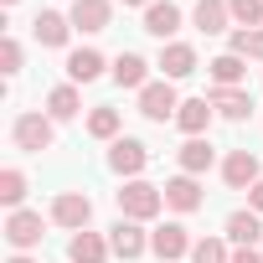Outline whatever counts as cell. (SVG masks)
I'll use <instances>...</instances> for the list:
<instances>
[{
    "label": "cell",
    "instance_id": "1",
    "mask_svg": "<svg viewBox=\"0 0 263 263\" xmlns=\"http://www.w3.org/2000/svg\"><path fill=\"white\" fill-rule=\"evenodd\" d=\"M114 196H119V217L129 222H155L165 206V186H150V181H124Z\"/></svg>",
    "mask_w": 263,
    "mask_h": 263
},
{
    "label": "cell",
    "instance_id": "2",
    "mask_svg": "<svg viewBox=\"0 0 263 263\" xmlns=\"http://www.w3.org/2000/svg\"><path fill=\"white\" fill-rule=\"evenodd\" d=\"M11 140H16V150H26V155H42V150H52L57 145V124L47 119V114H16V124H11Z\"/></svg>",
    "mask_w": 263,
    "mask_h": 263
},
{
    "label": "cell",
    "instance_id": "3",
    "mask_svg": "<svg viewBox=\"0 0 263 263\" xmlns=\"http://www.w3.org/2000/svg\"><path fill=\"white\" fill-rule=\"evenodd\" d=\"M145 165H150V145H145V140H135V135H119V140L108 145V171H114V176H124V181H140V176H145Z\"/></svg>",
    "mask_w": 263,
    "mask_h": 263
},
{
    "label": "cell",
    "instance_id": "4",
    "mask_svg": "<svg viewBox=\"0 0 263 263\" xmlns=\"http://www.w3.org/2000/svg\"><path fill=\"white\" fill-rule=\"evenodd\" d=\"M176 108H181V93H176V83H171V78H160V83H145V88H140V114H145L150 124L176 119Z\"/></svg>",
    "mask_w": 263,
    "mask_h": 263
},
{
    "label": "cell",
    "instance_id": "5",
    "mask_svg": "<svg viewBox=\"0 0 263 263\" xmlns=\"http://www.w3.org/2000/svg\"><path fill=\"white\" fill-rule=\"evenodd\" d=\"M42 237H47V222H42V212L21 206V212H11V217H6V242H11L16 253H31V248H42Z\"/></svg>",
    "mask_w": 263,
    "mask_h": 263
},
{
    "label": "cell",
    "instance_id": "6",
    "mask_svg": "<svg viewBox=\"0 0 263 263\" xmlns=\"http://www.w3.org/2000/svg\"><path fill=\"white\" fill-rule=\"evenodd\" d=\"M108 248H114V258H124V263L145 258V248H150V232H145V222H129V217H119V222L108 227Z\"/></svg>",
    "mask_w": 263,
    "mask_h": 263
},
{
    "label": "cell",
    "instance_id": "7",
    "mask_svg": "<svg viewBox=\"0 0 263 263\" xmlns=\"http://www.w3.org/2000/svg\"><path fill=\"white\" fill-rule=\"evenodd\" d=\"M52 222L67 227V232H88V222H93V201H88L83 191H57V201H52Z\"/></svg>",
    "mask_w": 263,
    "mask_h": 263
},
{
    "label": "cell",
    "instance_id": "8",
    "mask_svg": "<svg viewBox=\"0 0 263 263\" xmlns=\"http://www.w3.org/2000/svg\"><path fill=\"white\" fill-rule=\"evenodd\" d=\"M67 21H72V31L98 36V31L114 26V0H72V6H67Z\"/></svg>",
    "mask_w": 263,
    "mask_h": 263
},
{
    "label": "cell",
    "instance_id": "9",
    "mask_svg": "<svg viewBox=\"0 0 263 263\" xmlns=\"http://www.w3.org/2000/svg\"><path fill=\"white\" fill-rule=\"evenodd\" d=\"M222 181H227L232 191H253V186L263 181L258 155H253V150H227V160H222Z\"/></svg>",
    "mask_w": 263,
    "mask_h": 263
},
{
    "label": "cell",
    "instance_id": "10",
    "mask_svg": "<svg viewBox=\"0 0 263 263\" xmlns=\"http://www.w3.org/2000/svg\"><path fill=\"white\" fill-rule=\"evenodd\" d=\"M191 248H196V242H191V232H186L181 222H165V227L150 232V253H155L160 263H181Z\"/></svg>",
    "mask_w": 263,
    "mask_h": 263
},
{
    "label": "cell",
    "instance_id": "11",
    "mask_svg": "<svg viewBox=\"0 0 263 263\" xmlns=\"http://www.w3.org/2000/svg\"><path fill=\"white\" fill-rule=\"evenodd\" d=\"M140 31L160 36V47L176 42V31H181V6H176V0H155V6H145V26H140Z\"/></svg>",
    "mask_w": 263,
    "mask_h": 263
},
{
    "label": "cell",
    "instance_id": "12",
    "mask_svg": "<svg viewBox=\"0 0 263 263\" xmlns=\"http://www.w3.org/2000/svg\"><path fill=\"white\" fill-rule=\"evenodd\" d=\"M155 67H160V72H165L171 83H181V78H191V72L201 67V62H196V47H191V42H165V47H160V62H155Z\"/></svg>",
    "mask_w": 263,
    "mask_h": 263
},
{
    "label": "cell",
    "instance_id": "13",
    "mask_svg": "<svg viewBox=\"0 0 263 263\" xmlns=\"http://www.w3.org/2000/svg\"><path fill=\"white\" fill-rule=\"evenodd\" d=\"M108 258H114V248L103 232H72L67 237V263H108Z\"/></svg>",
    "mask_w": 263,
    "mask_h": 263
},
{
    "label": "cell",
    "instance_id": "14",
    "mask_svg": "<svg viewBox=\"0 0 263 263\" xmlns=\"http://www.w3.org/2000/svg\"><path fill=\"white\" fill-rule=\"evenodd\" d=\"M212 114H217V108H212L206 98H181L176 124H181V135H186V140H201L206 129H212Z\"/></svg>",
    "mask_w": 263,
    "mask_h": 263
},
{
    "label": "cell",
    "instance_id": "15",
    "mask_svg": "<svg viewBox=\"0 0 263 263\" xmlns=\"http://www.w3.org/2000/svg\"><path fill=\"white\" fill-rule=\"evenodd\" d=\"M31 36H36V47H67V36H72V21H67L62 11H36V21H31Z\"/></svg>",
    "mask_w": 263,
    "mask_h": 263
},
{
    "label": "cell",
    "instance_id": "16",
    "mask_svg": "<svg viewBox=\"0 0 263 263\" xmlns=\"http://www.w3.org/2000/svg\"><path fill=\"white\" fill-rule=\"evenodd\" d=\"M103 67H114L98 47H78V52H67V83H93V78H103Z\"/></svg>",
    "mask_w": 263,
    "mask_h": 263
},
{
    "label": "cell",
    "instance_id": "17",
    "mask_svg": "<svg viewBox=\"0 0 263 263\" xmlns=\"http://www.w3.org/2000/svg\"><path fill=\"white\" fill-rule=\"evenodd\" d=\"M201 201L206 196H201V181L196 176H171L165 181V206L171 212H201Z\"/></svg>",
    "mask_w": 263,
    "mask_h": 263
},
{
    "label": "cell",
    "instance_id": "18",
    "mask_svg": "<svg viewBox=\"0 0 263 263\" xmlns=\"http://www.w3.org/2000/svg\"><path fill=\"white\" fill-rule=\"evenodd\" d=\"M176 160H181V176H206V171L217 165V150H212V140L201 135V140H186V145L176 150Z\"/></svg>",
    "mask_w": 263,
    "mask_h": 263
},
{
    "label": "cell",
    "instance_id": "19",
    "mask_svg": "<svg viewBox=\"0 0 263 263\" xmlns=\"http://www.w3.org/2000/svg\"><path fill=\"white\" fill-rule=\"evenodd\" d=\"M108 72H114V83H119V88H135V93L150 83V62H145L140 52H119Z\"/></svg>",
    "mask_w": 263,
    "mask_h": 263
},
{
    "label": "cell",
    "instance_id": "20",
    "mask_svg": "<svg viewBox=\"0 0 263 263\" xmlns=\"http://www.w3.org/2000/svg\"><path fill=\"white\" fill-rule=\"evenodd\" d=\"M191 26H196V31H206V36L227 31V26H232L227 0H196V6H191Z\"/></svg>",
    "mask_w": 263,
    "mask_h": 263
},
{
    "label": "cell",
    "instance_id": "21",
    "mask_svg": "<svg viewBox=\"0 0 263 263\" xmlns=\"http://www.w3.org/2000/svg\"><path fill=\"white\" fill-rule=\"evenodd\" d=\"M78 114H83L78 83H57V88L47 93V119H52V124H67V119H78Z\"/></svg>",
    "mask_w": 263,
    "mask_h": 263
},
{
    "label": "cell",
    "instance_id": "22",
    "mask_svg": "<svg viewBox=\"0 0 263 263\" xmlns=\"http://www.w3.org/2000/svg\"><path fill=\"white\" fill-rule=\"evenodd\" d=\"M206 103H212L222 119H232V124H242V119L253 114V98H248L242 88H212V93H206Z\"/></svg>",
    "mask_w": 263,
    "mask_h": 263
},
{
    "label": "cell",
    "instance_id": "23",
    "mask_svg": "<svg viewBox=\"0 0 263 263\" xmlns=\"http://www.w3.org/2000/svg\"><path fill=\"white\" fill-rule=\"evenodd\" d=\"M206 72H212V88H237V83L248 78V57L222 52V57H212V62H206Z\"/></svg>",
    "mask_w": 263,
    "mask_h": 263
},
{
    "label": "cell",
    "instance_id": "24",
    "mask_svg": "<svg viewBox=\"0 0 263 263\" xmlns=\"http://www.w3.org/2000/svg\"><path fill=\"white\" fill-rule=\"evenodd\" d=\"M263 237V222H258V212H232L227 217V242H237V248H253Z\"/></svg>",
    "mask_w": 263,
    "mask_h": 263
},
{
    "label": "cell",
    "instance_id": "25",
    "mask_svg": "<svg viewBox=\"0 0 263 263\" xmlns=\"http://www.w3.org/2000/svg\"><path fill=\"white\" fill-rule=\"evenodd\" d=\"M88 135H93V140H108V145H114V140H119V108L98 103V108L88 114Z\"/></svg>",
    "mask_w": 263,
    "mask_h": 263
},
{
    "label": "cell",
    "instance_id": "26",
    "mask_svg": "<svg viewBox=\"0 0 263 263\" xmlns=\"http://www.w3.org/2000/svg\"><path fill=\"white\" fill-rule=\"evenodd\" d=\"M0 201H6L11 212H21V201H26V171H16V165L0 171Z\"/></svg>",
    "mask_w": 263,
    "mask_h": 263
},
{
    "label": "cell",
    "instance_id": "27",
    "mask_svg": "<svg viewBox=\"0 0 263 263\" xmlns=\"http://www.w3.org/2000/svg\"><path fill=\"white\" fill-rule=\"evenodd\" d=\"M227 11H232L237 31H258L263 26V0H227Z\"/></svg>",
    "mask_w": 263,
    "mask_h": 263
},
{
    "label": "cell",
    "instance_id": "28",
    "mask_svg": "<svg viewBox=\"0 0 263 263\" xmlns=\"http://www.w3.org/2000/svg\"><path fill=\"white\" fill-rule=\"evenodd\" d=\"M227 52L263 62V26H258V31H232V36H227Z\"/></svg>",
    "mask_w": 263,
    "mask_h": 263
},
{
    "label": "cell",
    "instance_id": "29",
    "mask_svg": "<svg viewBox=\"0 0 263 263\" xmlns=\"http://www.w3.org/2000/svg\"><path fill=\"white\" fill-rule=\"evenodd\" d=\"M191 263H232V253H227V242H222V237H196Z\"/></svg>",
    "mask_w": 263,
    "mask_h": 263
},
{
    "label": "cell",
    "instance_id": "30",
    "mask_svg": "<svg viewBox=\"0 0 263 263\" xmlns=\"http://www.w3.org/2000/svg\"><path fill=\"white\" fill-rule=\"evenodd\" d=\"M0 72H6V78H16V72H21V42H16V36L0 42Z\"/></svg>",
    "mask_w": 263,
    "mask_h": 263
},
{
    "label": "cell",
    "instance_id": "31",
    "mask_svg": "<svg viewBox=\"0 0 263 263\" xmlns=\"http://www.w3.org/2000/svg\"><path fill=\"white\" fill-rule=\"evenodd\" d=\"M232 263H263V253H258V248H237V253H232Z\"/></svg>",
    "mask_w": 263,
    "mask_h": 263
},
{
    "label": "cell",
    "instance_id": "32",
    "mask_svg": "<svg viewBox=\"0 0 263 263\" xmlns=\"http://www.w3.org/2000/svg\"><path fill=\"white\" fill-rule=\"evenodd\" d=\"M248 212H263V181H258V186L248 191Z\"/></svg>",
    "mask_w": 263,
    "mask_h": 263
},
{
    "label": "cell",
    "instance_id": "33",
    "mask_svg": "<svg viewBox=\"0 0 263 263\" xmlns=\"http://www.w3.org/2000/svg\"><path fill=\"white\" fill-rule=\"evenodd\" d=\"M6 263H31V258H26V253H16V258H6Z\"/></svg>",
    "mask_w": 263,
    "mask_h": 263
},
{
    "label": "cell",
    "instance_id": "34",
    "mask_svg": "<svg viewBox=\"0 0 263 263\" xmlns=\"http://www.w3.org/2000/svg\"><path fill=\"white\" fill-rule=\"evenodd\" d=\"M124 6H155V0H124Z\"/></svg>",
    "mask_w": 263,
    "mask_h": 263
},
{
    "label": "cell",
    "instance_id": "35",
    "mask_svg": "<svg viewBox=\"0 0 263 263\" xmlns=\"http://www.w3.org/2000/svg\"><path fill=\"white\" fill-rule=\"evenodd\" d=\"M0 6H21V0H0Z\"/></svg>",
    "mask_w": 263,
    "mask_h": 263
}]
</instances>
